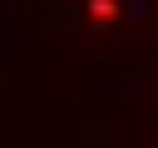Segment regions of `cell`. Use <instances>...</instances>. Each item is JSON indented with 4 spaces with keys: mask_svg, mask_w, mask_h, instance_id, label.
<instances>
[{
    "mask_svg": "<svg viewBox=\"0 0 158 148\" xmlns=\"http://www.w3.org/2000/svg\"><path fill=\"white\" fill-rule=\"evenodd\" d=\"M84 15H89V25L114 30V25L123 20V0H84Z\"/></svg>",
    "mask_w": 158,
    "mask_h": 148,
    "instance_id": "6da1fadb",
    "label": "cell"
}]
</instances>
